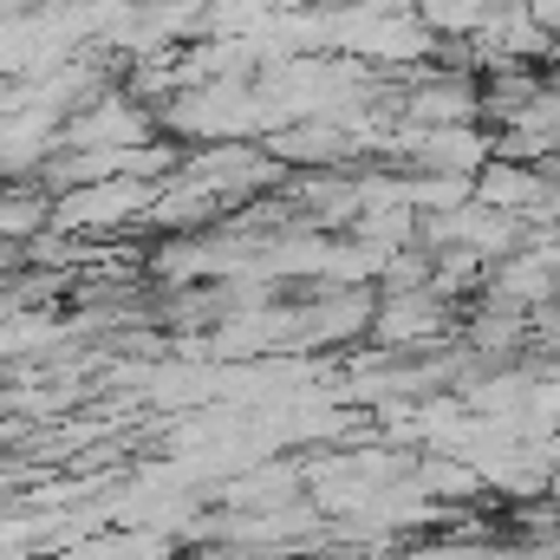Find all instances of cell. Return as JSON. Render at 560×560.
Segmentation results:
<instances>
[{"mask_svg": "<svg viewBox=\"0 0 560 560\" xmlns=\"http://www.w3.org/2000/svg\"><path fill=\"white\" fill-rule=\"evenodd\" d=\"M476 196L489 209H509V215H528V209H548V163H528V156H489L476 170Z\"/></svg>", "mask_w": 560, "mask_h": 560, "instance_id": "obj_1", "label": "cell"}, {"mask_svg": "<svg viewBox=\"0 0 560 560\" xmlns=\"http://www.w3.org/2000/svg\"><path fill=\"white\" fill-rule=\"evenodd\" d=\"M306 7H359V0H306Z\"/></svg>", "mask_w": 560, "mask_h": 560, "instance_id": "obj_2", "label": "cell"}]
</instances>
